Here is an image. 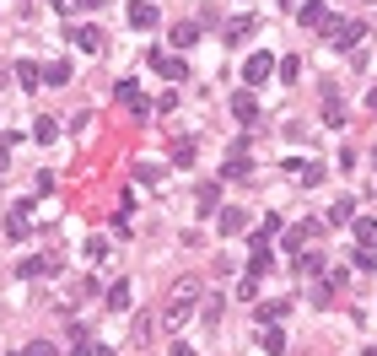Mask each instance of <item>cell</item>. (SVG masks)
Instances as JSON below:
<instances>
[{
    "label": "cell",
    "mask_w": 377,
    "mask_h": 356,
    "mask_svg": "<svg viewBox=\"0 0 377 356\" xmlns=\"http://www.w3.org/2000/svg\"><path fill=\"white\" fill-rule=\"evenodd\" d=\"M356 248H377V221L372 216L356 221Z\"/></svg>",
    "instance_id": "15"
},
{
    "label": "cell",
    "mask_w": 377,
    "mask_h": 356,
    "mask_svg": "<svg viewBox=\"0 0 377 356\" xmlns=\"http://www.w3.org/2000/svg\"><path fill=\"white\" fill-rule=\"evenodd\" d=\"M27 216H33V205L22 200V205H16L11 216H6V238H27V233H33V221H27Z\"/></svg>",
    "instance_id": "9"
},
{
    "label": "cell",
    "mask_w": 377,
    "mask_h": 356,
    "mask_svg": "<svg viewBox=\"0 0 377 356\" xmlns=\"http://www.w3.org/2000/svg\"><path fill=\"white\" fill-rule=\"evenodd\" d=\"M351 265H356V270H372V265H377V248H356V254H351Z\"/></svg>",
    "instance_id": "26"
},
{
    "label": "cell",
    "mask_w": 377,
    "mask_h": 356,
    "mask_svg": "<svg viewBox=\"0 0 377 356\" xmlns=\"http://www.w3.org/2000/svg\"><path fill=\"white\" fill-rule=\"evenodd\" d=\"M259 292V275H243V281H237V297H243V302H248V297H254Z\"/></svg>",
    "instance_id": "32"
},
{
    "label": "cell",
    "mask_w": 377,
    "mask_h": 356,
    "mask_svg": "<svg viewBox=\"0 0 377 356\" xmlns=\"http://www.w3.org/2000/svg\"><path fill=\"white\" fill-rule=\"evenodd\" d=\"M49 270H60V259H22V265H16L22 281H38V275H49Z\"/></svg>",
    "instance_id": "11"
},
{
    "label": "cell",
    "mask_w": 377,
    "mask_h": 356,
    "mask_svg": "<svg viewBox=\"0 0 377 356\" xmlns=\"http://www.w3.org/2000/svg\"><path fill=\"white\" fill-rule=\"evenodd\" d=\"M146 60H151V71H157V76H167V81H183V76H189V65H183V60H172V54H162V49H151Z\"/></svg>",
    "instance_id": "4"
},
{
    "label": "cell",
    "mask_w": 377,
    "mask_h": 356,
    "mask_svg": "<svg viewBox=\"0 0 377 356\" xmlns=\"http://www.w3.org/2000/svg\"><path fill=\"white\" fill-rule=\"evenodd\" d=\"M43 81H49V86H65V81H71V65H65V60L43 65Z\"/></svg>",
    "instance_id": "22"
},
{
    "label": "cell",
    "mask_w": 377,
    "mask_h": 356,
    "mask_svg": "<svg viewBox=\"0 0 377 356\" xmlns=\"http://www.w3.org/2000/svg\"><path fill=\"white\" fill-rule=\"evenodd\" d=\"M259 345H264L269 356H280V351H286V335H280V324H264V335H259Z\"/></svg>",
    "instance_id": "14"
},
{
    "label": "cell",
    "mask_w": 377,
    "mask_h": 356,
    "mask_svg": "<svg viewBox=\"0 0 377 356\" xmlns=\"http://www.w3.org/2000/svg\"><path fill=\"white\" fill-rule=\"evenodd\" d=\"M71 38H76V49H86V54H98L108 38H103V27H92V22H81V27H71Z\"/></svg>",
    "instance_id": "6"
},
{
    "label": "cell",
    "mask_w": 377,
    "mask_h": 356,
    "mask_svg": "<svg viewBox=\"0 0 377 356\" xmlns=\"http://www.w3.org/2000/svg\"><path fill=\"white\" fill-rule=\"evenodd\" d=\"M113 92H119V103H124V108L146 113V98H140V86H135V81H119V86H113Z\"/></svg>",
    "instance_id": "13"
},
{
    "label": "cell",
    "mask_w": 377,
    "mask_h": 356,
    "mask_svg": "<svg viewBox=\"0 0 377 356\" xmlns=\"http://www.w3.org/2000/svg\"><path fill=\"white\" fill-rule=\"evenodd\" d=\"M291 313V302H259V324H280Z\"/></svg>",
    "instance_id": "17"
},
{
    "label": "cell",
    "mask_w": 377,
    "mask_h": 356,
    "mask_svg": "<svg viewBox=\"0 0 377 356\" xmlns=\"http://www.w3.org/2000/svg\"><path fill=\"white\" fill-rule=\"evenodd\" d=\"M324 0H307V6H302V11H296V22H302V27H318V22H324Z\"/></svg>",
    "instance_id": "18"
},
{
    "label": "cell",
    "mask_w": 377,
    "mask_h": 356,
    "mask_svg": "<svg viewBox=\"0 0 377 356\" xmlns=\"http://www.w3.org/2000/svg\"><path fill=\"white\" fill-rule=\"evenodd\" d=\"M296 270H302V275L324 270V254H307V248H302V254H296Z\"/></svg>",
    "instance_id": "25"
},
{
    "label": "cell",
    "mask_w": 377,
    "mask_h": 356,
    "mask_svg": "<svg viewBox=\"0 0 377 356\" xmlns=\"http://www.w3.org/2000/svg\"><path fill=\"white\" fill-rule=\"evenodd\" d=\"M172 162H183V168H189V162H195V141H178V146H172Z\"/></svg>",
    "instance_id": "29"
},
{
    "label": "cell",
    "mask_w": 377,
    "mask_h": 356,
    "mask_svg": "<svg viewBox=\"0 0 377 356\" xmlns=\"http://www.w3.org/2000/svg\"><path fill=\"white\" fill-rule=\"evenodd\" d=\"M162 16H157V6H151V0H135L130 6V27H140V33H151V27H157Z\"/></svg>",
    "instance_id": "7"
},
{
    "label": "cell",
    "mask_w": 377,
    "mask_h": 356,
    "mask_svg": "<svg viewBox=\"0 0 377 356\" xmlns=\"http://www.w3.org/2000/svg\"><path fill=\"white\" fill-rule=\"evenodd\" d=\"M313 233H318V221H307V227H280V238H286V248H291V254H302Z\"/></svg>",
    "instance_id": "10"
},
{
    "label": "cell",
    "mask_w": 377,
    "mask_h": 356,
    "mask_svg": "<svg viewBox=\"0 0 377 356\" xmlns=\"http://www.w3.org/2000/svg\"><path fill=\"white\" fill-rule=\"evenodd\" d=\"M269 76H275V54H248V65H243V81H248V86H264Z\"/></svg>",
    "instance_id": "3"
},
{
    "label": "cell",
    "mask_w": 377,
    "mask_h": 356,
    "mask_svg": "<svg viewBox=\"0 0 377 356\" xmlns=\"http://www.w3.org/2000/svg\"><path fill=\"white\" fill-rule=\"evenodd\" d=\"M16 81H22V86H38V81H43V71H38L33 60H22V65H16Z\"/></svg>",
    "instance_id": "24"
},
{
    "label": "cell",
    "mask_w": 377,
    "mask_h": 356,
    "mask_svg": "<svg viewBox=\"0 0 377 356\" xmlns=\"http://www.w3.org/2000/svg\"><path fill=\"white\" fill-rule=\"evenodd\" d=\"M302 76V60H280V81H296Z\"/></svg>",
    "instance_id": "31"
},
{
    "label": "cell",
    "mask_w": 377,
    "mask_h": 356,
    "mask_svg": "<svg viewBox=\"0 0 377 356\" xmlns=\"http://www.w3.org/2000/svg\"><path fill=\"white\" fill-rule=\"evenodd\" d=\"M351 221H356V205H351V200H340V205L329 210V227H351Z\"/></svg>",
    "instance_id": "21"
},
{
    "label": "cell",
    "mask_w": 377,
    "mask_h": 356,
    "mask_svg": "<svg viewBox=\"0 0 377 356\" xmlns=\"http://www.w3.org/2000/svg\"><path fill=\"white\" fill-rule=\"evenodd\" d=\"M324 124H329V130H340V124H345V108H340V98H334V86H324Z\"/></svg>",
    "instance_id": "12"
},
{
    "label": "cell",
    "mask_w": 377,
    "mask_h": 356,
    "mask_svg": "<svg viewBox=\"0 0 377 356\" xmlns=\"http://www.w3.org/2000/svg\"><path fill=\"white\" fill-rule=\"evenodd\" d=\"M318 33L329 38V49H356V44L366 38V27L356 22V16H324V22H318Z\"/></svg>",
    "instance_id": "1"
},
{
    "label": "cell",
    "mask_w": 377,
    "mask_h": 356,
    "mask_svg": "<svg viewBox=\"0 0 377 356\" xmlns=\"http://www.w3.org/2000/svg\"><path fill=\"white\" fill-rule=\"evenodd\" d=\"M172 356H195V345H172Z\"/></svg>",
    "instance_id": "35"
},
{
    "label": "cell",
    "mask_w": 377,
    "mask_h": 356,
    "mask_svg": "<svg viewBox=\"0 0 377 356\" xmlns=\"http://www.w3.org/2000/svg\"><path fill=\"white\" fill-rule=\"evenodd\" d=\"M11 141H16V130H11V136H0V173H6V162H11Z\"/></svg>",
    "instance_id": "33"
},
{
    "label": "cell",
    "mask_w": 377,
    "mask_h": 356,
    "mask_svg": "<svg viewBox=\"0 0 377 356\" xmlns=\"http://www.w3.org/2000/svg\"><path fill=\"white\" fill-rule=\"evenodd\" d=\"M216 233H221V238H237V233H248V210L227 205V210L216 216Z\"/></svg>",
    "instance_id": "5"
},
{
    "label": "cell",
    "mask_w": 377,
    "mask_h": 356,
    "mask_svg": "<svg viewBox=\"0 0 377 356\" xmlns=\"http://www.w3.org/2000/svg\"><path fill=\"white\" fill-rule=\"evenodd\" d=\"M108 307H113V313H124V307H130V281H113V286H108Z\"/></svg>",
    "instance_id": "19"
},
{
    "label": "cell",
    "mask_w": 377,
    "mask_h": 356,
    "mask_svg": "<svg viewBox=\"0 0 377 356\" xmlns=\"http://www.w3.org/2000/svg\"><path fill=\"white\" fill-rule=\"evenodd\" d=\"M195 297H200V286H195V281H183L178 292H172V302H167V313H162V324H167V330H178V324L195 313Z\"/></svg>",
    "instance_id": "2"
},
{
    "label": "cell",
    "mask_w": 377,
    "mask_h": 356,
    "mask_svg": "<svg viewBox=\"0 0 377 356\" xmlns=\"http://www.w3.org/2000/svg\"><path fill=\"white\" fill-rule=\"evenodd\" d=\"M366 103H372V108H377V86H372V92H366Z\"/></svg>",
    "instance_id": "36"
},
{
    "label": "cell",
    "mask_w": 377,
    "mask_h": 356,
    "mask_svg": "<svg viewBox=\"0 0 377 356\" xmlns=\"http://www.w3.org/2000/svg\"><path fill=\"white\" fill-rule=\"evenodd\" d=\"M248 33H254V16H237V22L227 27V44H232V38H248Z\"/></svg>",
    "instance_id": "28"
},
{
    "label": "cell",
    "mask_w": 377,
    "mask_h": 356,
    "mask_svg": "<svg viewBox=\"0 0 377 356\" xmlns=\"http://www.w3.org/2000/svg\"><path fill=\"white\" fill-rule=\"evenodd\" d=\"M232 119H237V124H254V119H259L254 92H232Z\"/></svg>",
    "instance_id": "8"
},
{
    "label": "cell",
    "mask_w": 377,
    "mask_h": 356,
    "mask_svg": "<svg viewBox=\"0 0 377 356\" xmlns=\"http://www.w3.org/2000/svg\"><path fill=\"white\" fill-rule=\"evenodd\" d=\"M71 6H81V11H98V6H103V0H71Z\"/></svg>",
    "instance_id": "34"
},
{
    "label": "cell",
    "mask_w": 377,
    "mask_h": 356,
    "mask_svg": "<svg viewBox=\"0 0 377 356\" xmlns=\"http://www.w3.org/2000/svg\"><path fill=\"white\" fill-rule=\"evenodd\" d=\"M275 259H269V248H248V275H264Z\"/></svg>",
    "instance_id": "20"
},
{
    "label": "cell",
    "mask_w": 377,
    "mask_h": 356,
    "mask_svg": "<svg viewBox=\"0 0 377 356\" xmlns=\"http://www.w3.org/2000/svg\"><path fill=\"white\" fill-rule=\"evenodd\" d=\"M33 136L43 141V146H54V141H60V124H54V119H38V124H33Z\"/></svg>",
    "instance_id": "23"
},
{
    "label": "cell",
    "mask_w": 377,
    "mask_h": 356,
    "mask_svg": "<svg viewBox=\"0 0 377 356\" xmlns=\"http://www.w3.org/2000/svg\"><path fill=\"white\" fill-rule=\"evenodd\" d=\"M22 356H60V345H49V340H33Z\"/></svg>",
    "instance_id": "30"
},
{
    "label": "cell",
    "mask_w": 377,
    "mask_h": 356,
    "mask_svg": "<svg viewBox=\"0 0 377 356\" xmlns=\"http://www.w3.org/2000/svg\"><path fill=\"white\" fill-rule=\"evenodd\" d=\"M221 178H248V157H227V168H221Z\"/></svg>",
    "instance_id": "27"
},
{
    "label": "cell",
    "mask_w": 377,
    "mask_h": 356,
    "mask_svg": "<svg viewBox=\"0 0 377 356\" xmlns=\"http://www.w3.org/2000/svg\"><path fill=\"white\" fill-rule=\"evenodd\" d=\"M172 44H178V49L200 44V22H178V27H172Z\"/></svg>",
    "instance_id": "16"
},
{
    "label": "cell",
    "mask_w": 377,
    "mask_h": 356,
    "mask_svg": "<svg viewBox=\"0 0 377 356\" xmlns=\"http://www.w3.org/2000/svg\"><path fill=\"white\" fill-rule=\"evenodd\" d=\"M361 356H377V345H366V351H361Z\"/></svg>",
    "instance_id": "37"
}]
</instances>
